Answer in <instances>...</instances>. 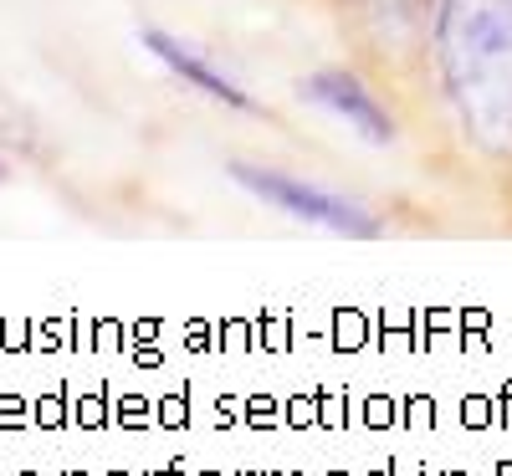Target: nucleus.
<instances>
[{
	"instance_id": "obj_1",
	"label": "nucleus",
	"mask_w": 512,
	"mask_h": 476,
	"mask_svg": "<svg viewBox=\"0 0 512 476\" xmlns=\"http://www.w3.org/2000/svg\"><path fill=\"white\" fill-rule=\"evenodd\" d=\"M436 52L466 128L512 149V0H436Z\"/></svg>"
},
{
	"instance_id": "obj_2",
	"label": "nucleus",
	"mask_w": 512,
	"mask_h": 476,
	"mask_svg": "<svg viewBox=\"0 0 512 476\" xmlns=\"http://www.w3.org/2000/svg\"><path fill=\"white\" fill-rule=\"evenodd\" d=\"M236 180L251 185L262 200L292 210L297 221H313V226L344 231V236H379L374 215H364L354 200L333 195V190H318V185H303V180H287V175H277V169H251V164H236Z\"/></svg>"
},
{
	"instance_id": "obj_3",
	"label": "nucleus",
	"mask_w": 512,
	"mask_h": 476,
	"mask_svg": "<svg viewBox=\"0 0 512 476\" xmlns=\"http://www.w3.org/2000/svg\"><path fill=\"white\" fill-rule=\"evenodd\" d=\"M303 98H313V103L328 108L333 118L354 123L359 134L374 139V144H390V139H395V118L379 108V98L364 88L349 67H323V72L303 77Z\"/></svg>"
},
{
	"instance_id": "obj_4",
	"label": "nucleus",
	"mask_w": 512,
	"mask_h": 476,
	"mask_svg": "<svg viewBox=\"0 0 512 476\" xmlns=\"http://www.w3.org/2000/svg\"><path fill=\"white\" fill-rule=\"evenodd\" d=\"M139 41H144V47L169 67V72H175V77H185V82H195V88L200 93H210V98H221L226 108H251V98L236 88V82L221 72V67H210L195 47H185V41L180 36H169V31H159V26H144L139 31Z\"/></svg>"
}]
</instances>
